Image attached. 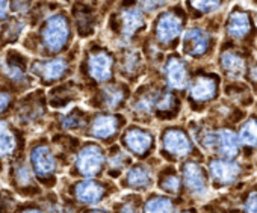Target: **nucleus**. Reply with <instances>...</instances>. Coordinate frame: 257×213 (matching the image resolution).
Listing matches in <instances>:
<instances>
[{
  "instance_id": "f03ea898",
  "label": "nucleus",
  "mask_w": 257,
  "mask_h": 213,
  "mask_svg": "<svg viewBox=\"0 0 257 213\" xmlns=\"http://www.w3.org/2000/svg\"><path fill=\"white\" fill-rule=\"evenodd\" d=\"M70 71V64L65 58L53 59H35L31 64V73L37 76L43 83H53L61 80Z\"/></svg>"
},
{
  "instance_id": "a211bd4d",
  "label": "nucleus",
  "mask_w": 257,
  "mask_h": 213,
  "mask_svg": "<svg viewBox=\"0 0 257 213\" xmlns=\"http://www.w3.org/2000/svg\"><path fill=\"white\" fill-rule=\"evenodd\" d=\"M216 94V83L212 77L201 76L195 79V82L191 86V97L197 101H206L213 98Z\"/></svg>"
},
{
  "instance_id": "f704fd0d",
  "label": "nucleus",
  "mask_w": 257,
  "mask_h": 213,
  "mask_svg": "<svg viewBox=\"0 0 257 213\" xmlns=\"http://www.w3.org/2000/svg\"><path fill=\"white\" fill-rule=\"evenodd\" d=\"M119 213H137L135 207L132 204H124L119 210Z\"/></svg>"
},
{
  "instance_id": "7ed1b4c3",
  "label": "nucleus",
  "mask_w": 257,
  "mask_h": 213,
  "mask_svg": "<svg viewBox=\"0 0 257 213\" xmlns=\"http://www.w3.org/2000/svg\"><path fill=\"white\" fill-rule=\"evenodd\" d=\"M28 59L17 50H10L5 58L4 64V77L19 86H26L29 82L28 73H26V62Z\"/></svg>"
},
{
  "instance_id": "c9c22d12",
  "label": "nucleus",
  "mask_w": 257,
  "mask_h": 213,
  "mask_svg": "<svg viewBox=\"0 0 257 213\" xmlns=\"http://www.w3.org/2000/svg\"><path fill=\"white\" fill-rule=\"evenodd\" d=\"M251 80L254 83H257V65H254L252 70H251Z\"/></svg>"
},
{
  "instance_id": "f8f14e48",
  "label": "nucleus",
  "mask_w": 257,
  "mask_h": 213,
  "mask_svg": "<svg viewBox=\"0 0 257 213\" xmlns=\"http://www.w3.org/2000/svg\"><path fill=\"white\" fill-rule=\"evenodd\" d=\"M165 76H167V82L171 88L182 89L188 85V70H186L185 62L179 58H171L167 62Z\"/></svg>"
},
{
  "instance_id": "473e14b6",
  "label": "nucleus",
  "mask_w": 257,
  "mask_h": 213,
  "mask_svg": "<svg viewBox=\"0 0 257 213\" xmlns=\"http://www.w3.org/2000/svg\"><path fill=\"white\" fill-rule=\"evenodd\" d=\"M245 211L246 213H257V192L251 193L249 198L245 202Z\"/></svg>"
},
{
  "instance_id": "9d476101",
  "label": "nucleus",
  "mask_w": 257,
  "mask_h": 213,
  "mask_svg": "<svg viewBox=\"0 0 257 213\" xmlns=\"http://www.w3.org/2000/svg\"><path fill=\"white\" fill-rule=\"evenodd\" d=\"M164 150L171 156L183 157L191 151V142L182 130L171 129L164 136Z\"/></svg>"
},
{
  "instance_id": "423d86ee",
  "label": "nucleus",
  "mask_w": 257,
  "mask_h": 213,
  "mask_svg": "<svg viewBox=\"0 0 257 213\" xmlns=\"http://www.w3.org/2000/svg\"><path fill=\"white\" fill-rule=\"evenodd\" d=\"M180 32H182V20L176 14L167 13L159 17L155 34L162 44L173 43L180 35Z\"/></svg>"
},
{
  "instance_id": "cd10ccee",
  "label": "nucleus",
  "mask_w": 257,
  "mask_h": 213,
  "mask_svg": "<svg viewBox=\"0 0 257 213\" xmlns=\"http://www.w3.org/2000/svg\"><path fill=\"white\" fill-rule=\"evenodd\" d=\"M16 175H17V181H19V184H20L22 187L31 184V171H29L28 166L20 165V166L16 169Z\"/></svg>"
},
{
  "instance_id": "6e6552de",
  "label": "nucleus",
  "mask_w": 257,
  "mask_h": 213,
  "mask_svg": "<svg viewBox=\"0 0 257 213\" xmlns=\"http://www.w3.org/2000/svg\"><path fill=\"white\" fill-rule=\"evenodd\" d=\"M183 180L186 187L194 193V195H204L207 190V181L204 171L200 165L194 162H188L183 165Z\"/></svg>"
},
{
  "instance_id": "9b49d317",
  "label": "nucleus",
  "mask_w": 257,
  "mask_h": 213,
  "mask_svg": "<svg viewBox=\"0 0 257 213\" xmlns=\"http://www.w3.org/2000/svg\"><path fill=\"white\" fill-rule=\"evenodd\" d=\"M240 172V168L236 162L231 160H213L210 163V174L215 181L219 184L233 183Z\"/></svg>"
},
{
  "instance_id": "7c9ffc66",
  "label": "nucleus",
  "mask_w": 257,
  "mask_h": 213,
  "mask_svg": "<svg viewBox=\"0 0 257 213\" xmlns=\"http://www.w3.org/2000/svg\"><path fill=\"white\" fill-rule=\"evenodd\" d=\"M165 2L167 0H141V5L146 11L153 13V11H158L161 7H164Z\"/></svg>"
},
{
  "instance_id": "c756f323",
  "label": "nucleus",
  "mask_w": 257,
  "mask_h": 213,
  "mask_svg": "<svg viewBox=\"0 0 257 213\" xmlns=\"http://www.w3.org/2000/svg\"><path fill=\"white\" fill-rule=\"evenodd\" d=\"M11 101H13L11 94H10L7 89L0 88V114H4V112L10 108Z\"/></svg>"
},
{
  "instance_id": "20e7f679",
  "label": "nucleus",
  "mask_w": 257,
  "mask_h": 213,
  "mask_svg": "<svg viewBox=\"0 0 257 213\" xmlns=\"http://www.w3.org/2000/svg\"><path fill=\"white\" fill-rule=\"evenodd\" d=\"M103 162H104L103 150L94 144H89L80 150V153L76 159V166L80 174H83L86 177H92L101 169Z\"/></svg>"
},
{
  "instance_id": "ddd939ff",
  "label": "nucleus",
  "mask_w": 257,
  "mask_h": 213,
  "mask_svg": "<svg viewBox=\"0 0 257 213\" xmlns=\"http://www.w3.org/2000/svg\"><path fill=\"white\" fill-rule=\"evenodd\" d=\"M125 147L135 154H144L153 144V138L149 132L141 129H131L124 135Z\"/></svg>"
},
{
  "instance_id": "dca6fc26",
  "label": "nucleus",
  "mask_w": 257,
  "mask_h": 213,
  "mask_svg": "<svg viewBox=\"0 0 257 213\" xmlns=\"http://www.w3.org/2000/svg\"><path fill=\"white\" fill-rule=\"evenodd\" d=\"M251 29V20L246 13L234 11L227 22V34L233 38H243Z\"/></svg>"
},
{
  "instance_id": "39448f33",
  "label": "nucleus",
  "mask_w": 257,
  "mask_h": 213,
  "mask_svg": "<svg viewBox=\"0 0 257 213\" xmlns=\"http://www.w3.org/2000/svg\"><path fill=\"white\" fill-rule=\"evenodd\" d=\"M182 47H183V52L192 58L203 56L210 47V37L203 29H198V28L189 29L183 35Z\"/></svg>"
},
{
  "instance_id": "2f4dec72",
  "label": "nucleus",
  "mask_w": 257,
  "mask_h": 213,
  "mask_svg": "<svg viewBox=\"0 0 257 213\" xmlns=\"http://www.w3.org/2000/svg\"><path fill=\"white\" fill-rule=\"evenodd\" d=\"M80 126H82V120L77 114H71V115L65 117V120H64L65 129H79Z\"/></svg>"
},
{
  "instance_id": "4be33fe9",
  "label": "nucleus",
  "mask_w": 257,
  "mask_h": 213,
  "mask_svg": "<svg viewBox=\"0 0 257 213\" xmlns=\"http://www.w3.org/2000/svg\"><path fill=\"white\" fill-rule=\"evenodd\" d=\"M152 181V171L144 165H137L127 172V184L132 187H146Z\"/></svg>"
},
{
  "instance_id": "f3484780",
  "label": "nucleus",
  "mask_w": 257,
  "mask_h": 213,
  "mask_svg": "<svg viewBox=\"0 0 257 213\" xmlns=\"http://www.w3.org/2000/svg\"><path fill=\"white\" fill-rule=\"evenodd\" d=\"M216 150L224 157H234L239 153L237 138L233 132L222 129L216 132Z\"/></svg>"
},
{
  "instance_id": "1a4fd4ad",
  "label": "nucleus",
  "mask_w": 257,
  "mask_h": 213,
  "mask_svg": "<svg viewBox=\"0 0 257 213\" xmlns=\"http://www.w3.org/2000/svg\"><path fill=\"white\" fill-rule=\"evenodd\" d=\"M31 162H32L34 171L40 177H47V175L53 174V171L56 168V160H55L50 148L46 145H38L32 150Z\"/></svg>"
},
{
  "instance_id": "bb28decb",
  "label": "nucleus",
  "mask_w": 257,
  "mask_h": 213,
  "mask_svg": "<svg viewBox=\"0 0 257 213\" xmlns=\"http://www.w3.org/2000/svg\"><path fill=\"white\" fill-rule=\"evenodd\" d=\"M221 0H189V4L192 5L194 10L200 13H212L219 7Z\"/></svg>"
},
{
  "instance_id": "f257e3e1",
  "label": "nucleus",
  "mask_w": 257,
  "mask_h": 213,
  "mask_svg": "<svg viewBox=\"0 0 257 213\" xmlns=\"http://www.w3.org/2000/svg\"><path fill=\"white\" fill-rule=\"evenodd\" d=\"M38 38L41 47L49 55H58L65 50L71 38V28L67 16L62 13L50 16L38 31Z\"/></svg>"
},
{
  "instance_id": "2eb2a0df",
  "label": "nucleus",
  "mask_w": 257,
  "mask_h": 213,
  "mask_svg": "<svg viewBox=\"0 0 257 213\" xmlns=\"http://www.w3.org/2000/svg\"><path fill=\"white\" fill-rule=\"evenodd\" d=\"M76 196L86 204H95L104 196V187L98 181L86 180L76 186Z\"/></svg>"
},
{
  "instance_id": "393cba45",
  "label": "nucleus",
  "mask_w": 257,
  "mask_h": 213,
  "mask_svg": "<svg viewBox=\"0 0 257 213\" xmlns=\"http://www.w3.org/2000/svg\"><path fill=\"white\" fill-rule=\"evenodd\" d=\"M101 98L107 109H116L124 100V91L116 86H107L103 89Z\"/></svg>"
},
{
  "instance_id": "4468645a",
  "label": "nucleus",
  "mask_w": 257,
  "mask_h": 213,
  "mask_svg": "<svg viewBox=\"0 0 257 213\" xmlns=\"http://www.w3.org/2000/svg\"><path fill=\"white\" fill-rule=\"evenodd\" d=\"M144 26V17L140 10H125L121 14V34L125 40L132 38Z\"/></svg>"
},
{
  "instance_id": "412c9836",
  "label": "nucleus",
  "mask_w": 257,
  "mask_h": 213,
  "mask_svg": "<svg viewBox=\"0 0 257 213\" xmlns=\"http://www.w3.org/2000/svg\"><path fill=\"white\" fill-rule=\"evenodd\" d=\"M25 28H26V22L23 19L14 17V19L5 20V25L2 26V29H0V41H2L4 44L16 43L20 38Z\"/></svg>"
},
{
  "instance_id": "5701e85b",
  "label": "nucleus",
  "mask_w": 257,
  "mask_h": 213,
  "mask_svg": "<svg viewBox=\"0 0 257 213\" xmlns=\"http://www.w3.org/2000/svg\"><path fill=\"white\" fill-rule=\"evenodd\" d=\"M17 139L7 123H0V157H7L14 153Z\"/></svg>"
},
{
  "instance_id": "72a5a7b5",
  "label": "nucleus",
  "mask_w": 257,
  "mask_h": 213,
  "mask_svg": "<svg viewBox=\"0 0 257 213\" xmlns=\"http://www.w3.org/2000/svg\"><path fill=\"white\" fill-rule=\"evenodd\" d=\"M10 16V0H0V22L8 20Z\"/></svg>"
},
{
  "instance_id": "a878e982",
  "label": "nucleus",
  "mask_w": 257,
  "mask_h": 213,
  "mask_svg": "<svg viewBox=\"0 0 257 213\" xmlns=\"http://www.w3.org/2000/svg\"><path fill=\"white\" fill-rule=\"evenodd\" d=\"M174 207L171 199L165 196H155L147 201L144 207V213H173Z\"/></svg>"
},
{
  "instance_id": "ea45409f",
  "label": "nucleus",
  "mask_w": 257,
  "mask_h": 213,
  "mask_svg": "<svg viewBox=\"0 0 257 213\" xmlns=\"http://www.w3.org/2000/svg\"><path fill=\"white\" fill-rule=\"evenodd\" d=\"M182 213H189V211H182Z\"/></svg>"
},
{
  "instance_id": "58836bf2",
  "label": "nucleus",
  "mask_w": 257,
  "mask_h": 213,
  "mask_svg": "<svg viewBox=\"0 0 257 213\" xmlns=\"http://www.w3.org/2000/svg\"><path fill=\"white\" fill-rule=\"evenodd\" d=\"M0 67H2V58H0Z\"/></svg>"
},
{
  "instance_id": "e433bc0d",
  "label": "nucleus",
  "mask_w": 257,
  "mask_h": 213,
  "mask_svg": "<svg viewBox=\"0 0 257 213\" xmlns=\"http://www.w3.org/2000/svg\"><path fill=\"white\" fill-rule=\"evenodd\" d=\"M23 213H41V211H38V210H35V208H31V210H25Z\"/></svg>"
},
{
  "instance_id": "c85d7f7f",
  "label": "nucleus",
  "mask_w": 257,
  "mask_h": 213,
  "mask_svg": "<svg viewBox=\"0 0 257 213\" xmlns=\"http://www.w3.org/2000/svg\"><path fill=\"white\" fill-rule=\"evenodd\" d=\"M162 189L170 192V193H176L180 189V180L176 175H168L162 181Z\"/></svg>"
},
{
  "instance_id": "b1692460",
  "label": "nucleus",
  "mask_w": 257,
  "mask_h": 213,
  "mask_svg": "<svg viewBox=\"0 0 257 213\" xmlns=\"http://www.w3.org/2000/svg\"><path fill=\"white\" fill-rule=\"evenodd\" d=\"M239 141L242 145H246V147H255L257 145V120L252 118V120H248L240 132H239Z\"/></svg>"
},
{
  "instance_id": "6ab92c4d",
  "label": "nucleus",
  "mask_w": 257,
  "mask_h": 213,
  "mask_svg": "<svg viewBox=\"0 0 257 213\" xmlns=\"http://www.w3.org/2000/svg\"><path fill=\"white\" fill-rule=\"evenodd\" d=\"M118 129V120L112 115H100L92 121L91 126V133L95 138L100 139H107L109 136L115 135Z\"/></svg>"
},
{
  "instance_id": "0eeeda50",
  "label": "nucleus",
  "mask_w": 257,
  "mask_h": 213,
  "mask_svg": "<svg viewBox=\"0 0 257 213\" xmlns=\"http://www.w3.org/2000/svg\"><path fill=\"white\" fill-rule=\"evenodd\" d=\"M89 76L97 82H106L112 76V58L106 52H95L88 59Z\"/></svg>"
},
{
  "instance_id": "aec40b11",
  "label": "nucleus",
  "mask_w": 257,
  "mask_h": 213,
  "mask_svg": "<svg viewBox=\"0 0 257 213\" xmlns=\"http://www.w3.org/2000/svg\"><path fill=\"white\" fill-rule=\"evenodd\" d=\"M221 67L222 70L233 79L240 77L245 71V61L236 52H224L221 55Z\"/></svg>"
},
{
  "instance_id": "4c0bfd02",
  "label": "nucleus",
  "mask_w": 257,
  "mask_h": 213,
  "mask_svg": "<svg viewBox=\"0 0 257 213\" xmlns=\"http://www.w3.org/2000/svg\"><path fill=\"white\" fill-rule=\"evenodd\" d=\"M88 213H104V211H101V210H91V211H88Z\"/></svg>"
}]
</instances>
